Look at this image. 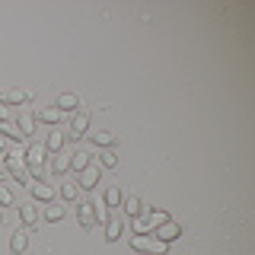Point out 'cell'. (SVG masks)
Segmentation results:
<instances>
[{
	"mask_svg": "<svg viewBox=\"0 0 255 255\" xmlns=\"http://www.w3.org/2000/svg\"><path fill=\"white\" fill-rule=\"evenodd\" d=\"M45 159H48L45 143H29V147H26V166H29L32 179H45V175H48V169H45Z\"/></svg>",
	"mask_w": 255,
	"mask_h": 255,
	"instance_id": "cell-1",
	"label": "cell"
},
{
	"mask_svg": "<svg viewBox=\"0 0 255 255\" xmlns=\"http://www.w3.org/2000/svg\"><path fill=\"white\" fill-rule=\"evenodd\" d=\"M90 118H93V112L86 109V106H80V109L74 112V118H70L67 131H64V137H67V140H80L86 131H90Z\"/></svg>",
	"mask_w": 255,
	"mask_h": 255,
	"instance_id": "cell-2",
	"label": "cell"
},
{
	"mask_svg": "<svg viewBox=\"0 0 255 255\" xmlns=\"http://www.w3.org/2000/svg\"><path fill=\"white\" fill-rule=\"evenodd\" d=\"M131 249L137 255H166V243H159L153 233H140L131 236Z\"/></svg>",
	"mask_w": 255,
	"mask_h": 255,
	"instance_id": "cell-3",
	"label": "cell"
},
{
	"mask_svg": "<svg viewBox=\"0 0 255 255\" xmlns=\"http://www.w3.org/2000/svg\"><path fill=\"white\" fill-rule=\"evenodd\" d=\"M99 175H102V166L99 163H96V166L90 163L83 172H77V188L80 191H93L96 185H99Z\"/></svg>",
	"mask_w": 255,
	"mask_h": 255,
	"instance_id": "cell-4",
	"label": "cell"
},
{
	"mask_svg": "<svg viewBox=\"0 0 255 255\" xmlns=\"http://www.w3.org/2000/svg\"><path fill=\"white\" fill-rule=\"evenodd\" d=\"M102 227H106V239H109V243H118L122 233H125V217L118 211H109V217H106Z\"/></svg>",
	"mask_w": 255,
	"mask_h": 255,
	"instance_id": "cell-5",
	"label": "cell"
},
{
	"mask_svg": "<svg viewBox=\"0 0 255 255\" xmlns=\"http://www.w3.org/2000/svg\"><path fill=\"white\" fill-rule=\"evenodd\" d=\"M77 220L83 230L96 227V214H93V198H77Z\"/></svg>",
	"mask_w": 255,
	"mask_h": 255,
	"instance_id": "cell-6",
	"label": "cell"
},
{
	"mask_svg": "<svg viewBox=\"0 0 255 255\" xmlns=\"http://www.w3.org/2000/svg\"><path fill=\"white\" fill-rule=\"evenodd\" d=\"M32 99H35L32 90H6V93H0V102H3L6 109L10 106H29Z\"/></svg>",
	"mask_w": 255,
	"mask_h": 255,
	"instance_id": "cell-7",
	"label": "cell"
},
{
	"mask_svg": "<svg viewBox=\"0 0 255 255\" xmlns=\"http://www.w3.org/2000/svg\"><path fill=\"white\" fill-rule=\"evenodd\" d=\"M153 236L159 239V243H166V246H169L172 239H179V236H182V223H175V220L169 217L166 223H159V227L153 230Z\"/></svg>",
	"mask_w": 255,
	"mask_h": 255,
	"instance_id": "cell-8",
	"label": "cell"
},
{
	"mask_svg": "<svg viewBox=\"0 0 255 255\" xmlns=\"http://www.w3.org/2000/svg\"><path fill=\"white\" fill-rule=\"evenodd\" d=\"M51 175H64V172H70V150L64 147L61 153H51V159H48V166H45Z\"/></svg>",
	"mask_w": 255,
	"mask_h": 255,
	"instance_id": "cell-9",
	"label": "cell"
},
{
	"mask_svg": "<svg viewBox=\"0 0 255 255\" xmlns=\"http://www.w3.org/2000/svg\"><path fill=\"white\" fill-rule=\"evenodd\" d=\"M29 195L35 198V201H45V204L54 201V188L48 185L45 179H32V182H29Z\"/></svg>",
	"mask_w": 255,
	"mask_h": 255,
	"instance_id": "cell-10",
	"label": "cell"
},
{
	"mask_svg": "<svg viewBox=\"0 0 255 255\" xmlns=\"http://www.w3.org/2000/svg\"><path fill=\"white\" fill-rule=\"evenodd\" d=\"M16 128H19L26 137H32V131H35V112H32L29 106H22L19 109V115H16V122H13Z\"/></svg>",
	"mask_w": 255,
	"mask_h": 255,
	"instance_id": "cell-11",
	"label": "cell"
},
{
	"mask_svg": "<svg viewBox=\"0 0 255 255\" xmlns=\"http://www.w3.org/2000/svg\"><path fill=\"white\" fill-rule=\"evenodd\" d=\"M64 143H67L64 131H61V128H51V131H48V140H45V150H48V153H61Z\"/></svg>",
	"mask_w": 255,
	"mask_h": 255,
	"instance_id": "cell-12",
	"label": "cell"
},
{
	"mask_svg": "<svg viewBox=\"0 0 255 255\" xmlns=\"http://www.w3.org/2000/svg\"><path fill=\"white\" fill-rule=\"evenodd\" d=\"M122 198H125V191L118 185H109L106 191H102V204H106L109 211H118V207H122Z\"/></svg>",
	"mask_w": 255,
	"mask_h": 255,
	"instance_id": "cell-13",
	"label": "cell"
},
{
	"mask_svg": "<svg viewBox=\"0 0 255 255\" xmlns=\"http://www.w3.org/2000/svg\"><path fill=\"white\" fill-rule=\"evenodd\" d=\"M93 163V156H90V150H83V147H77V150H70V169H77V172H83L86 166Z\"/></svg>",
	"mask_w": 255,
	"mask_h": 255,
	"instance_id": "cell-14",
	"label": "cell"
},
{
	"mask_svg": "<svg viewBox=\"0 0 255 255\" xmlns=\"http://www.w3.org/2000/svg\"><path fill=\"white\" fill-rule=\"evenodd\" d=\"M10 249H13V255H22L29 249V230L22 227V230H16V233L10 236Z\"/></svg>",
	"mask_w": 255,
	"mask_h": 255,
	"instance_id": "cell-15",
	"label": "cell"
},
{
	"mask_svg": "<svg viewBox=\"0 0 255 255\" xmlns=\"http://www.w3.org/2000/svg\"><path fill=\"white\" fill-rule=\"evenodd\" d=\"M122 211L128 214V220H134V217L143 211V201H140L137 195H125V198H122Z\"/></svg>",
	"mask_w": 255,
	"mask_h": 255,
	"instance_id": "cell-16",
	"label": "cell"
},
{
	"mask_svg": "<svg viewBox=\"0 0 255 255\" xmlns=\"http://www.w3.org/2000/svg\"><path fill=\"white\" fill-rule=\"evenodd\" d=\"M90 140L99 150H115V134L112 131H90Z\"/></svg>",
	"mask_w": 255,
	"mask_h": 255,
	"instance_id": "cell-17",
	"label": "cell"
},
{
	"mask_svg": "<svg viewBox=\"0 0 255 255\" xmlns=\"http://www.w3.org/2000/svg\"><path fill=\"white\" fill-rule=\"evenodd\" d=\"M19 220H22V227L32 230L35 227V220H38V207L35 204H19Z\"/></svg>",
	"mask_w": 255,
	"mask_h": 255,
	"instance_id": "cell-18",
	"label": "cell"
},
{
	"mask_svg": "<svg viewBox=\"0 0 255 255\" xmlns=\"http://www.w3.org/2000/svg\"><path fill=\"white\" fill-rule=\"evenodd\" d=\"M35 122H45L48 128H54V125H61V112L54 109V106H48L42 112H35Z\"/></svg>",
	"mask_w": 255,
	"mask_h": 255,
	"instance_id": "cell-19",
	"label": "cell"
},
{
	"mask_svg": "<svg viewBox=\"0 0 255 255\" xmlns=\"http://www.w3.org/2000/svg\"><path fill=\"white\" fill-rule=\"evenodd\" d=\"M54 109H58L61 115H64V112H77V109H80V99H77L74 93H64L61 99H58V106H54Z\"/></svg>",
	"mask_w": 255,
	"mask_h": 255,
	"instance_id": "cell-20",
	"label": "cell"
},
{
	"mask_svg": "<svg viewBox=\"0 0 255 255\" xmlns=\"http://www.w3.org/2000/svg\"><path fill=\"white\" fill-rule=\"evenodd\" d=\"M64 217H67V207H64V204H54V201H51V204L45 207V220H48V223H58V220H64Z\"/></svg>",
	"mask_w": 255,
	"mask_h": 255,
	"instance_id": "cell-21",
	"label": "cell"
},
{
	"mask_svg": "<svg viewBox=\"0 0 255 255\" xmlns=\"http://www.w3.org/2000/svg\"><path fill=\"white\" fill-rule=\"evenodd\" d=\"M58 195L64 198V201H77V198H80V188H77V182H64V185L58 188Z\"/></svg>",
	"mask_w": 255,
	"mask_h": 255,
	"instance_id": "cell-22",
	"label": "cell"
},
{
	"mask_svg": "<svg viewBox=\"0 0 255 255\" xmlns=\"http://www.w3.org/2000/svg\"><path fill=\"white\" fill-rule=\"evenodd\" d=\"M99 166L115 169V166H118V153H115V150H102V153H99Z\"/></svg>",
	"mask_w": 255,
	"mask_h": 255,
	"instance_id": "cell-23",
	"label": "cell"
},
{
	"mask_svg": "<svg viewBox=\"0 0 255 255\" xmlns=\"http://www.w3.org/2000/svg\"><path fill=\"white\" fill-rule=\"evenodd\" d=\"M10 204H16L13 201V191H10L6 182H0V211H3V207H10Z\"/></svg>",
	"mask_w": 255,
	"mask_h": 255,
	"instance_id": "cell-24",
	"label": "cell"
},
{
	"mask_svg": "<svg viewBox=\"0 0 255 255\" xmlns=\"http://www.w3.org/2000/svg\"><path fill=\"white\" fill-rule=\"evenodd\" d=\"M6 115H10V112H6V106L0 102V122H6Z\"/></svg>",
	"mask_w": 255,
	"mask_h": 255,
	"instance_id": "cell-25",
	"label": "cell"
},
{
	"mask_svg": "<svg viewBox=\"0 0 255 255\" xmlns=\"http://www.w3.org/2000/svg\"><path fill=\"white\" fill-rule=\"evenodd\" d=\"M3 179H10V172H6V166L0 163V182H3Z\"/></svg>",
	"mask_w": 255,
	"mask_h": 255,
	"instance_id": "cell-26",
	"label": "cell"
},
{
	"mask_svg": "<svg viewBox=\"0 0 255 255\" xmlns=\"http://www.w3.org/2000/svg\"><path fill=\"white\" fill-rule=\"evenodd\" d=\"M6 147H10V143L3 140V134H0V153H6Z\"/></svg>",
	"mask_w": 255,
	"mask_h": 255,
	"instance_id": "cell-27",
	"label": "cell"
},
{
	"mask_svg": "<svg viewBox=\"0 0 255 255\" xmlns=\"http://www.w3.org/2000/svg\"><path fill=\"white\" fill-rule=\"evenodd\" d=\"M0 220H3V211H0Z\"/></svg>",
	"mask_w": 255,
	"mask_h": 255,
	"instance_id": "cell-28",
	"label": "cell"
}]
</instances>
